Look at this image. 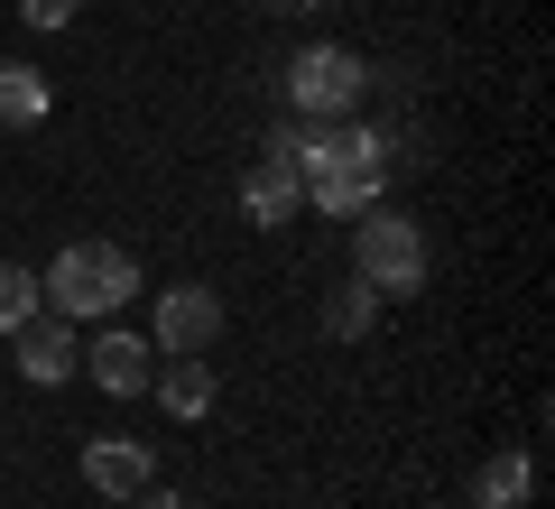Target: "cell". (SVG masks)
<instances>
[{
  "label": "cell",
  "mask_w": 555,
  "mask_h": 509,
  "mask_svg": "<svg viewBox=\"0 0 555 509\" xmlns=\"http://www.w3.org/2000/svg\"><path fill=\"white\" fill-rule=\"evenodd\" d=\"M149 390H158V408L177 417V427H195V417H214L222 380L204 371V353H167V371H149Z\"/></svg>",
  "instance_id": "9c48e42d"
},
{
  "label": "cell",
  "mask_w": 555,
  "mask_h": 509,
  "mask_svg": "<svg viewBox=\"0 0 555 509\" xmlns=\"http://www.w3.org/2000/svg\"><path fill=\"white\" fill-rule=\"evenodd\" d=\"M83 482L102 500H139V491L158 482V454L139 445V435H83Z\"/></svg>",
  "instance_id": "8992f818"
},
{
  "label": "cell",
  "mask_w": 555,
  "mask_h": 509,
  "mask_svg": "<svg viewBox=\"0 0 555 509\" xmlns=\"http://www.w3.org/2000/svg\"><path fill=\"white\" fill-rule=\"evenodd\" d=\"M130 509H195V500H185V491H158V482H149V491H139Z\"/></svg>",
  "instance_id": "2e32d148"
},
{
  "label": "cell",
  "mask_w": 555,
  "mask_h": 509,
  "mask_svg": "<svg viewBox=\"0 0 555 509\" xmlns=\"http://www.w3.org/2000/svg\"><path fill=\"white\" fill-rule=\"evenodd\" d=\"M389 177H398V139L334 120V130H324V149L306 157V204H315V214H334V222H352V214H371V204L389 195Z\"/></svg>",
  "instance_id": "6da1fadb"
},
{
  "label": "cell",
  "mask_w": 555,
  "mask_h": 509,
  "mask_svg": "<svg viewBox=\"0 0 555 509\" xmlns=\"http://www.w3.org/2000/svg\"><path fill=\"white\" fill-rule=\"evenodd\" d=\"M149 371H158V343H149V333H130V325H102L93 333V380L112 398H139V390H149Z\"/></svg>",
  "instance_id": "ba28073f"
},
{
  "label": "cell",
  "mask_w": 555,
  "mask_h": 509,
  "mask_svg": "<svg viewBox=\"0 0 555 509\" xmlns=\"http://www.w3.org/2000/svg\"><path fill=\"white\" fill-rule=\"evenodd\" d=\"M371 325H379V288H361V278H343V288L324 296V333H334V343H361Z\"/></svg>",
  "instance_id": "4fadbf2b"
},
{
  "label": "cell",
  "mask_w": 555,
  "mask_h": 509,
  "mask_svg": "<svg viewBox=\"0 0 555 509\" xmlns=\"http://www.w3.org/2000/svg\"><path fill=\"white\" fill-rule=\"evenodd\" d=\"M528 491H537V463L518 445H500L491 463L473 472V509H528Z\"/></svg>",
  "instance_id": "8fae6325"
},
{
  "label": "cell",
  "mask_w": 555,
  "mask_h": 509,
  "mask_svg": "<svg viewBox=\"0 0 555 509\" xmlns=\"http://www.w3.org/2000/svg\"><path fill=\"white\" fill-rule=\"evenodd\" d=\"M297 204H306V177L287 167V157H259L250 177H241V214H250L259 232H278V222L297 214Z\"/></svg>",
  "instance_id": "30bf717a"
},
{
  "label": "cell",
  "mask_w": 555,
  "mask_h": 509,
  "mask_svg": "<svg viewBox=\"0 0 555 509\" xmlns=\"http://www.w3.org/2000/svg\"><path fill=\"white\" fill-rule=\"evenodd\" d=\"M47 102H56V93H47V75H38V65L0 56V130H38V120H47Z\"/></svg>",
  "instance_id": "7c38bea8"
},
{
  "label": "cell",
  "mask_w": 555,
  "mask_h": 509,
  "mask_svg": "<svg viewBox=\"0 0 555 509\" xmlns=\"http://www.w3.org/2000/svg\"><path fill=\"white\" fill-rule=\"evenodd\" d=\"M38 296L56 315H83V325H112L120 306L139 296V259L120 251V241H65L56 269L38 278Z\"/></svg>",
  "instance_id": "7a4b0ae2"
},
{
  "label": "cell",
  "mask_w": 555,
  "mask_h": 509,
  "mask_svg": "<svg viewBox=\"0 0 555 509\" xmlns=\"http://www.w3.org/2000/svg\"><path fill=\"white\" fill-rule=\"evenodd\" d=\"M214 333H222V296L204 288V278H177V288L158 296V353H214Z\"/></svg>",
  "instance_id": "5b68a950"
},
{
  "label": "cell",
  "mask_w": 555,
  "mask_h": 509,
  "mask_svg": "<svg viewBox=\"0 0 555 509\" xmlns=\"http://www.w3.org/2000/svg\"><path fill=\"white\" fill-rule=\"evenodd\" d=\"M75 10H83V0H20V20H28V28H65Z\"/></svg>",
  "instance_id": "9a60e30c"
},
{
  "label": "cell",
  "mask_w": 555,
  "mask_h": 509,
  "mask_svg": "<svg viewBox=\"0 0 555 509\" xmlns=\"http://www.w3.org/2000/svg\"><path fill=\"white\" fill-rule=\"evenodd\" d=\"M269 10H287V20H306V10H324V0H269Z\"/></svg>",
  "instance_id": "e0dca14e"
},
{
  "label": "cell",
  "mask_w": 555,
  "mask_h": 509,
  "mask_svg": "<svg viewBox=\"0 0 555 509\" xmlns=\"http://www.w3.org/2000/svg\"><path fill=\"white\" fill-rule=\"evenodd\" d=\"M287 102H297L306 120H352V102L371 93V65L352 56V47H334V38H315V47H297L287 56Z\"/></svg>",
  "instance_id": "277c9868"
},
{
  "label": "cell",
  "mask_w": 555,
  "mask_h": 509,
  "mask_svg": "<svg viewBox=\"0 0 555 509\" xmlns=\"http://www.w3.org/2000/svg\"><path fill=\"white\" fill-rule=\"evenodd\" d=\"M47 296H38V269H20V259H0V333H20L28 315H38Z\"/></svg>",
  "instance_id": "5bb4252c"
},
{
  "label": "cell",
  "mask_w": 555,
  "mask_h": 509,
  "mask_svg": "<svg viewBox=\"0 0 555 509\" xmlns=\"http://www.w3.org/2000/svg\"><path fill=\"white\" fill-rule=\"evenodd\" d=\"M426 269H436V251H426V222H416V214H389V204L352 214V278H361V288L416 296Z\"/></svg>",
  "instance_id": "3957f363"
},
{
  "label": "cell",
  "mask_w": 555,
  "mask_h": 509,
  "mask_svg": "<svg viewBox=\"0 0 555 509\" xmlns=\"http://www.w3.org/2000/svg\"><path fill=\"white\" fill-rule=\"evenodd\" d=\"M10 353H20V380H38V390H56V380H75V315L38 306L20 333H10Z\"/></svg>",
  "instance_id": "52a82bcc"
}]
</instances>
